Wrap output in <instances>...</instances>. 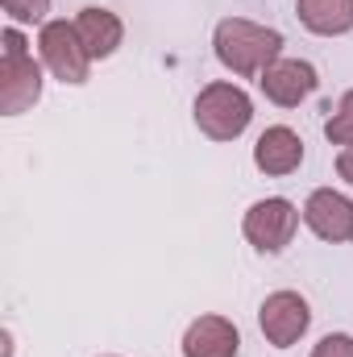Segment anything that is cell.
Wrapping results in <instances>:
<instances>
[{"instance_id":"obj_5","label":"cell","mask_w":353,"mask_h":357,"mask_svg":"<svg viewBox=\"0 0 353 357\" xmlns=\"http://www.w3.org/2000/svg\"><path fill=\"white\" fill-rule=\"evenodd\" d=\"M299 220L303 212L287 199V195H266V199H254L241 216V233L246 241L258 250V254H283L295 233H299Z\"/></svg>"},{"instance_id":"obj_13","label":"cell","mask_w":353,"mask_h":357,"mask_svg":"<svg viewBox=\"0 0 353 357\" xmlns=\"http://www.w3.org/2000/svg\"><path fill=\"white\" fill-rule=\"evenodd\" d=\"M329 112H333V116L324 121V137H329L333 146H341V150L353 146V88L345 91V96L337 100V108H329Z\"/></svg>"},{"instance_id":"obj_8","label":"cell","mask_w":353,"mask_h":357,"mask_svg":"<svg viewBox=\"0 0 353 357\" xmlns=\"http://www.w3.org/2000/svg\"><path fill=\"white\" fill-rule=\"evenodd\" d=\"M258 88L274 108H299L312 91L320 88V71L308 59H278L258 75Z\"/></svg>"},{"instance_id":"obj_10","label":"cell","mask_w":353,"mask_h":357,"mask_svg":"<svg viewBox=\"0 0 353 357\" xmlns=\"http://www.w3.org/2000/svg\"><path fill=\"white\" fill-rule=\"evenodd\" d=\"M254 167L270 178H287L303 167V137L291 125H270L254 142Z\"/></svg>"},{"instance_id":"obj_14","label":"cell","mask_w":353,"mask_h":357,"mask_svg":"<svg viewBox=\"0 0 353 357\" xmlns=\"http://www.w3.org/2000/svg\"><path fill=\"white\" fill-rule=\"evenodd\" d=\"M8 13V25H46L50 21V0H0Z\"/></svg>"},{"instance_id":"obj_1","label":"cell","mask_w":353,"mask_h":357,"mask_svg":"<svg viewBox=\"0 0 353 357\" xmlns=\"http://www.w3.org/2000/svg\"><path fill=\"white\" fill-rule=\"evenodd\" d=\"M283 33L270 29V25H258L250 17H225L216 21L212 29V54L216 63L237 75V79H258L270 63L283 59Z\"/></svg>"},{"instance_id":"obj_3","label":"cell","mask_w":353,"mask_h":357,"mask_svg":"<svg viewBox=\"0 0 353 357\" xmlns=\"http://www.w3.org/2000/svg\"><path fill=\"white\" fill-rule=\"evenodd\" d=\"M191 121H195V129L208 142H237L250 129V121H254V100H250V91L241 88V84L212 79L195 96Z\"/></svg>"},{"instance_id":"obj_11","label":"cell","mask_w":353,"mask_h":357,"mask_svg":"<svg viewBox=\"0 0 353 357\" xmlns=\"http://www.w3.org/2000/svg\"><path fill=\"white\" fill-rule=\"evenodd\" d=\"M75 29H80V42L88 46L91 63L112 59V54L121 50V42H125V21H121L112 8H104V4L80 8V13H75Z\"/></svg>"},{"instance_id":"obj_6","label":"cell","mask_w":353,"mask_h":357,"mask_svg":"<svg viewBox=\"0 0 353 357\" xmlns=\"http://www.w3.org/2000/svg\"><path fill=\"white\" fill-rule=\"evenodd\" d=\"M258 328H262L266 345L274 349H291L308 337L312 328V307L299 291H270L258 307Z\"/></svg>"},{"instance_id":"obj_9","label":"cell","mask_w":353,"mask_h":357,"mask_svg":"<svg viewBox=\"0 0 353 357\" xmlns=\"http://www.w3.org/2000/svg\"><path fill=\"white\" fill-rule=\"evenodd\" d=\"M179 354L183 357H237L241 354V333L229 316H195L179 341Z\"/></svg>"},{"instance_id":"obj_7","label":"cell","mask_w":353,"mask_h":357,"mask_svg":"<svg viewBox=\"0 0 353 357\" xmlns=\"http://www.w3.org/2000/svg\"><path fill=\"white\" fill-rule=\"evenodd\" d=\"M303 225L320 237V241H329V245H345L353 241V199L350 195H341V191H333V187H316L308 199H303Z\"/></svg>"},{"instance_id":"obj_12","label":"cell","mask_w":353,"mask_h":357,"mask_svg":"<svg viewBox=\"0 0 353 357\" xmlns=\"http://www.w3.org/2000/svg\"><path fill=\"white\" fill-rule=\"evenodd\" d=\"M295 17L316 38L353 33V0H295Z\"/></svg>"},{"instance_id":"obj_4","label":"cell","mask_w":353,"mask_h":357,"mask_svg":"<svg viewBox=\"0 0 353 357\" xmlns=\"http://www.w3.org/2000/svg\"><path fill=\"white\" fill-rule=\"evenodd\" d=\"M38 59H42V67H46L59 84H71V88L88 84V75H91V54H88V46L80 42L75 21L50 17V21L38 29Z\"/></svg>"},{"instance_id":"obj_2","label":"cell","mask_w":353,"mask_h":357,"mask_svg":"<svg viewBox=\"0 0 353 357\" xmlns=\"http://www.w3.org/2000/svg\"><path fill=\"white\" fill-rule=\"evenodd\" d=\"M42 59H33L25 33L17 25L0 29V112L21 116L42 100Z\"/></svg>"},{"instance_id":"obj_16","label":"cell","mask_w":353,"mask_h":357,"mask_svg":"<svg viewBox=\"0 0 353 357\" xmlns=\"http://www.w3.org/2000/svg\"><path fill=\"white\" fill-rule=\"evenodd\" d=\"M337 175H341V178L353 187V146H345V150L337 154Z\"/></svg>"},{"instance_id":"obj_15","label":"cell","mask_w":353,"mask_h":357,"mask_svg":"<svg viewBox=\"0 0 353 357\" xmlns=\"http://www.w3.org/2000/svg\"><path fill=\"white\" fill-rule=\"evenodd\" d=\"M308 357H353V337L350 333H329V337H320L312 345Z\"/></svg>"}]
</instances>
